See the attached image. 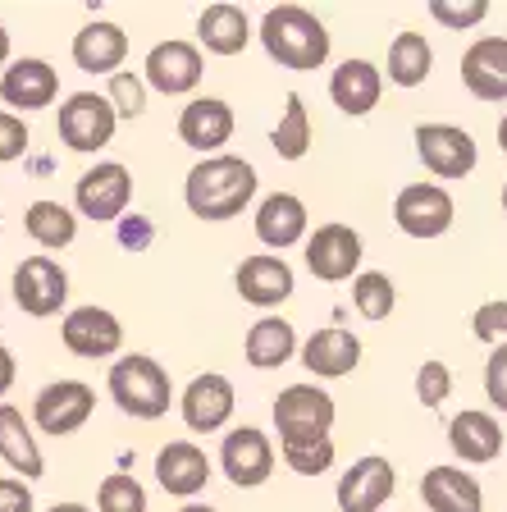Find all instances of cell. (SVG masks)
I'll use <instances>...</instances> for the list:
<instances>
[{
	"label": "cell",
	"instance_id": "24",
	"mask_svg": "<svg viewBox=\"0 0 507 512\" xmlns=\"http://www.w3.org/2000/svg\"><path fill=\"white\" fill-rule=\"evenodd\" d=\"M421 499L430 512H480L485 494H480L476 476L457 467H430L421 480Z\"/></svg>",
	"mask_w": 507,
	"mask_h": 512
},
{
	"label": "cell",
	"instance_id": "3",
	"mask_svg": "<svg viewBox=\"0 0 507 512\" xmlns=\"http://www.w3.org/2000/svg\"><path fill=\"white\" fill-rule=\"evenodd\" d=\"M110 398H115L119 412L133 416V421H156V416L169 412L174 389H169L165 366L142 357V352H133V357L110 366Z\"/></svg>",
	"mask_w": 507,
	"mask_h": 512
},
{
	"label": "cell",
	"instance_id": "27",
	"mask_svg": "<svg viewBox=\"0 0 507 512\" xmlns=\"http://www.w3.org/2000/svg\"><path fill=\"white\" fill-rule=\"evenodd\" d=\"M448 444L462 462H494L503 453V430L489 412H457L448 421Z\"/></svg>",
	"mask_w": 507,
	"mask_h": 512
},
{
	"label": "cell",
	"instance_id": "33",
	"mask_svg": "<svg viewBox=\"0 0 507 512\" xmlns=\"http://www.w3.org/2000/svg\"><path fill=\"white\" fill-rule=\"evenodd\" d=\"M270 147L279 151L284 160H302L311 147V119H307V106H302V96H288V110L279 119V128L270 133Z\"/></svg>",
	"mask_w": 507,
	"mask_h": 512
},
{
	"label": "cell",
	"instance_id": "44",
	"mask_svg": "<svg viewBox=\"0 0 507 512\" xmlns=\"http://www.w3.org/2000/svg\"><path fill=\"white\" fill-rule=\"evenodd\" d=\"M147 238H151V224H142V220H128L124 224V243L138 252V247H147Z\"/></svg>",
	"mask_w": 507,
	"mask_h": 512
},
{
	"label": "cell",
	"instance_id": "26",
	"mask_svg": "<svg viewBox=\"0 0 507 512\" xmlns=\"http://www.w3.org/2000/svg\"><path fill=\"white\" fill-rule=\"evenodd\" d=\"M124 55H128V37H124V28H115V23L96 19L74 37V64L83 69V74H110L115 78V69L124 64Z\"/></svg>",
	"mask_w": 507,
	"mask_h": 512
},
{
	"label": "cell",
	"instance_id": "47",
	"mask_svg": "<svg viewBox=\"0 0 507 512\" xmlns=\"http://www.w3.org/2000/svg\"><path fill=\"white\" fill-rule=\"evenodd\" d=\"M5 60H10V32L0 28V64H5Z\"/></svg>",
	"mask_w": 507,
	"mask_h": 512
},
{
	"label": "cell",
	"instance_id": "28",
	"mask_svg": "<svg viewBox=\"0 0 507 512\" xmlns=\"http://www.w3.org/2000/svg\"><path fill=\"white\" fill-rule=\"evenodd\" d=\"M197 37L211 55H238L252 42V23L238 5H206L197 19Z\"/></svg>",
	"mask_w": 507,
	"mask_h": 512
},
{
	"label": "cell",
	"instance_id": "20",
	"mask_svg": "<svg viewBox=\"0 0 507 512\" xmlns=\"http://www.w3.org/2000/svg\"><path fill=\"white\" fill-rule=\"evenodd\" d=\"M357 362H361V339L352 330H338V325H329V330L311 334V339L302 343V366H307L311 375H325V380L352 375Z\"/></svg>",
	"mask_w": 507,
	"mask_h": 512
},
{
	"label": "cell",
	"instance_id": "34",
	"mask_svg": "<svg viewBox=\"0 0 507 512\" xmlns=\"http://www.w3.org/2000/svg\"><path fill=\"white\" fill-rule=\"evenodd\" d=\"M284 448V462L297 476H320L334 462V439L329 435H297V439H279Z\"/></svg>",
	"mask_w": 507,
	"mask_h": 512
},
{
	"label": "cell",
	"instance_id": "39",
	"mask_svg": "<svg viewBox=\"0 0 507 512\" xmlns=\"http://www.w3.org/2000/svg\"><path fill=\"white\" fill-rule=\"evenodd\" d=\"M430 14H434L439 23H444V28H457V32H462V28H476V23L489 14V5H485V0H466V5L430 0Z\"/></svg>",
	"mask_w": 507,
	"mask_h": 512
},
{
	"label": "cell",
	"instance_id": "36",
	"mask_svg": "<svg viewBox=\"0 0 507 512\" xmlns=\"http://www.w3.org/2000/svg\"><path fill=\"white\" fill-rule=\"evenodd\" d=\"M96 508H101V512H147V490H142V485H138L133 476L115 471V476L101 480Z\"/></svg>",
	"mask_w": 507,
	"mask_h": 512
},
{
	"label": "cell",
	"instance_id": "41",
	"mask_svg": "<svg viewBox=\"0 0 507 512\" xmlns=\"http://www.w3.org/2000/svg\"><path fill=\"white\" fill-rule=\"evenodd\" d=\"M23 151H28V128H23V119L10 115V110H0V165H5V160H19Z\"/></svg>",
	"mask_w": 507,
	"mask_h": 512
},
{
	"label": "cell",
	"instance_id": "31",
	"mask_svg": "<svg viewBox=\"0 0 507 512\" xmlns=\"http://www.w3.org/2000/svg\"><path fill=\"white\" fill-rule=\"evenodd\" d=\"M430 64H434V51L425 42L421 32H398L389 46V78L398 87H416L430 78Z\"/></svg>",
	"mask_w": 507,
	"mask_h": 512
},
{
	"label": "cell",
	"instance_id": "38",
	"mask_svg": "<svg viewBox=\"0 0 507 512\" xmlns=\"http://www.w3.org/2000/svg\"><path fill=\"white\" fill-rule=\"evenodd\" d=\"M110 106H115V115L138 119L142 110H147V92H142L138 78H133V74H115V78H110Z\"/></svg>",
	"mask_w": 507,
	"mask_h": 512
},
{
	"label": "cell",
	"instance_id": "4",
	"mask_svg": "<svg viewBox=\"0 0 507 512\" xmlns=\"http://www.w3.org/2000/svg\"><path fill=\"white\" fill-rule=\"evenodd\" d=\"M96 407V394H92V384L83 380H55L46 384L42 394H37V403H32V421H37V430L42 435H74V430L87 426V416H92Z\"/></svg>",
	"mask_w": 507,
	"mask_h": 512
},
{
	"label": "cell",
	"instance_id": "8",
	"mask_svg": "<svg viewBox=\"0 0 507 512\" xmlns=\"http://www.w3.org/2000/svg\"><path fill=\"white\" fill-rule=\"evenodd\" d=\"M275 426L279 439H297V435H329L334 426V398L316 384H288L275 403Z\"/></svg>",
	"mask_w": 507,
	"mask_h": 512
},
{
	"label": "cell",
	"instance_id": "16",
	"mask_svg": "<svg viewBox=\"0 0 507 512\" xmlns=\"http://www.w3.org/2000/svg\"><path fill=\"white\" fill-rule=\"evenodd\" d=\"M183 421H188V430H197V435H211V430H220L224 421L233 416V384L224 380V375L206 371L197 375V380L183 389Z\"/></svg>",
	"mask_w": 507,
	"mask_h": 512
},
{
	"label": "cell",
	"instance_id": "12",
	"mask_svg": "<svg viewBox=\"0 0 507 512\" xmlns=\"http://www.w3.org/2000/svg\"><path fill=\"white\" fill-rule=\"evenodd\" d=\"M64 348L74 357H87V362H101V357H115L119 343H124V325L110 316L106 307H78L64 316L60 325Z\"/></svg>",
	"mask_w": 507,
	"mask_h": 512
},
{
	"label": "cell",
	"instance_id": "21",
	"mask_svg": "<svg viewBox=\"0 0 507 512\" xmlns=\"http://www.w3.org/2000/svg\"><path fill=\"white\" fill-rule=\"evenodd\" d=\"M302 234H307V206H302V197H293V192H270V197L256 206V238H261L265 247L284 252V247L302 243Z\"/></svg>",
	"mask_w": 507,
	"mask_h": 512
},
{
	"label": "cell",
	"instance_id": "1",
	"mask_svg": "<svg viewBox=\"0 0 507 512\" xmlns=\"http://www.w3.org/2000/svg\"><path fill=\"white\" fill-rule=\"evenodd\" d=\"M183 197L197 220H233L256 197V170L243 156H211L188 174Z\"/></svg>",
	"mask_w": 507,
	"mask_h": 512
},
{
	"label": "cell",
	"instance_id": "23",
	"mask_svg": "<svg viewBox=\"0 0 507 512\" xmlns=\"http://www.w3.org/2000/svg\"><path fill=\"white\" fill-rule=\"evenodd\" d=\"M238 293L252 307H279L293 293V270H288L284 256H247L238 266Z\"/></svg>",
	"mask_w": 507,
	"mask_h": 512
},
{
	"label": "cell",
	"instance_id": "19",
	"mask_svg": "<svg viewBox=\"0 0 507 512\" xmlns=\"http://www.w3.org/2000/svg\"><path fill=\"white\" fill-rule=\"evenodd\" d=\"M60 92V78L46 60H14L0 78V101L14 110H42L55 101Z\"/></svg>",
	"mask_w": 507,
	"mask_h": 512
},
{
	"label": "cell",
	"instance_id": "2",
	"mask_svg": "<svg viewBox=\"0 0 507 512\" xmlns=\"http://www.w3.org/2000/svg\"><path fill=\"white\" fill-rule=\"evenodd\" d=\"M261 46L270 60H279L284 69H320L329 60V32L302 5H275L261 19Z\"/></svg>",
	"mask_w": 507,
	"mask_h": 512
},
{
	"label": "cell",
	"instance_id": "11",
	"mask_svg": "<svg viewBox=\"0 0 507 512\" xmlns=\"http://www.w3.org/2000/svg\"><path fill=\"white\" fill-rule=\"evenodd\" d=\"M69 298V275L55 266L51 256H28L19 270H14V302H19L28 316H55Z\"/></svg>",
	"mask_w": 507,
	"mask_h": 512
},
{
	"label": "cell",
	"instance_id": "43",
	"mask_svg": "<svg viewBox=\"0 0 507 512\" xmlns=\"http://www.w3.org/2000/svg\"><path fill=\"white\" fill-rule=\"evenodd\" d=\"M0 512H32V490L23 480H0Z\"/></svg>",
	"mask_w": 507,
	"mask_h": 512
},
{
	"label": "cell",
	"instance_id": "37",
	"mask_svg": "<svg viewBox=\"0 0 507 512\" xmlns=\"http://www.w3.org/2000/svg\"><path fill=\"white\" fill-rule=\"evenodd\" d=\"M448 394H453V371H448L444 362H425L421 371H416V398H421L425 407H439Z\"/></svg>",
	"mask_w": 507,
	"mask_h": 512
},
{
	"label": "cell",
	"instance_id": "46",
	"mask_svg": "<svg viewBox=\"0 0 507 512\" xmlns=\"http://www.w3.org/2000/svg\"><path fill=\"white\" fill-rule=\"evenodd\" d=\"M46 512H92V508H83V503H55V508H46Z\"/></svg>",
	"mask_w": 507,
	"mask_h": 512
},
{
	"label": "cell",
	"instance_id": "29",
	"mask_svg": "<svg viewBox=\"0 0 507 512\" xmlns=\"http://www.w3.org/2000/svg\"><path fill=\"white\" fill-rule=\"evenodd\" d=\"M0 458H5V467L19 471L23 480L32 476H42V448H37V439H32L28 421H23L19 407L10 403H0Z\"/></svg>",
	"mask_w": 507,
	"mask_h": 512
},
{
	"label": "cell",
	"instance_id": "40",
	"mask_svg": "<svg viewBox=\"0 0 507 512\" xmlns=\"http://www.w3.org/2000/svg\"><path fill=\"white\" fill-rule=\"evenodd\" d=\"M485 394L498 412H507V343H494L485 362Z\"/></svg>",
	"mask_w": 507,
	"mask_h": 512
},
{
	"label": "cell",
	"instance_id": "50",
	"mask_svg": "<svg viewBox=\"0 0 507 512\" xmlns=\"http://www.w3.org/2000/svg\"><path fill=\"white\" fill-rule=\"evenodd\" d=\"M503 211H507V183H503Z\"/></svg>",
	"mask_w": 507,
	"mask_h": 512
},
{
	"label": "cell",
	"instance_id": "15",
	"mask_svg": "<svg viewBox=\"0 0 507 512\" xmlns=\"http://www.w3.org/2000/svg\"><path fill=\"white\" fill-rule=\"evenodd\" d=\"M201 51L192 42H160L147 55V83L165 96H183L201 83Z\"/></svg>",
	"mask_w": 507,
	"mask_h": 512
},
{
	"label": "cell",
	"instance_id": "22",
	"mask_svg": "<svg viewBox=\"0 0 507 512\" xmlns=\"http://www.w3.org/2000/svg\"><path fill=\"white\" fill-rule=\"evenodd\" d=\"M380 92H384V78L380 69L370 60H343L329 78V96L343 115H370L380 106Z\"/></svg>",
	"mask_w": 507,
	"mask_h": 512
},
{
	"label": "cell",
	"instance_id": "45",
	"mask_svg": "<svg viewBox=\"0 0 507 512\" xmlns=\"http://www.w3.org/2000/svg\"><path fill=\"white\" fill-rule=\"evenodd\" d=\"M10 384H14V357L10 348H0V398L10 394Z\"/></svg>",
	"mask_w": 507,
	"mask_h": 512
},
{
	"label": "cell",
	"instance_id": "30",
	"mask_svg": "<svg viewBox=\"0 0 507 512\" xmlns=\"http://www.w3.org/2000/svg\"><path fill=\"white\" fill-rule=\"evenodd\" d=\"M293 352H297V334L284 316H265L247 330V362H252L256 371H275Z\"/></svg>",
	"mask_w": 507,
	"mask_h": 512
},
{
	"label": "cell",
	"instance_id": "9",
	"mask_svg": "<svg viewBox=\"0 0 507 512\" xmlns=\"http://www.w3.org/2000/svg\"><path fill=\"white\" fill-rule=\"evenodd\" d=\"M220 467L238 490H256V485H265L270 471H275V448H270V439L256 426H238L233 435H224Z\"/></svg>",
	"mask_w": 507,
	"mask_h": 512
},
{
	"label": "cell",
	"instance_id": "6",
	"mask_svg": "<svg viewBox=\"0 0 507 512\" xmlns=\"http://www.w3.org/2000/svg\"><path fill=\"white\" fill-rule=\"evenodd\" d=\"M416 156L439 179H466L476 170V138L457 124H421L416 128Z\"/></svg>",
	"mask_w": 507,
	"mask_h": 512
},
{
	"label": "cell",
	"instance_id": "49",
	"mask_svg": "<svg viewBox=\"0 0 507 512\" xmlns=\"http://www.w3.org/2000/svg\"><path fill=\"white\" fill-rule=\"evenodd\" d=\"M179 512H215V508H206V503H188V508H179Z\"/></svg>",
	"mask_w": 507,
	"mask_h": 512
},
{
	"label": "cell",
	"instance_id": "10",
	"mask_svg": "<svg viewBox=\"0 0 507 512\" xmlns=\"http://www.w3.org/2000/svg\"><path fill=\"white\" fill-rule=\"evenodd\" d=\"M361 234L348 229V224H320L307 243V266L316 279L325 284H338V279H352L361 266Z\"/></svg>",
	"mask_w": 507,
	"mask_h": 512
},
{
	"label": "cell",
	"instance_id": "18",
	"mask_svg": "<svg viewBox=\"0 0 507 512\" xmlns=\"http://www.w3.org/2000/svg\"><path fill=\"white\" fill-rule=\"evenodd\" d=\"M462 83L480 101H507V37H480L462 55Z\"/></svg>",
	"mask_w": 507,
	"mask_h": 512
},
{
	"label": "cell",
	"instance_id": "35",
	"mask_svg": "<svg viewBox=\"0 0 507 512\" xmlns=\"http://www.w3.org/2000/svg\"><path fill=\"white\" fill-rule=\"evenodd\" d=\"M352 302H357V311L366 320H384L393 311V302H398V293H393V279L380 275V270H366V275L352 279Z\"/></svg>",
	"mask_w": 507,
	"mask_h": 512
},
{
	"label": "cell",
	"instance_id": "5",
	"mask_svg": "<svg viewBox=\"0 0 507 512\" xmlns=\"http://www.w3.org/2000/svg\"><path fill=\"white\" fill-rule=\"evenodd\" d=\"M115 124H119V115L110 106V96L74 92L60 106V138L74 151H101L115 138Z\"/></svg>",
	"mask_w": 507,
	"mask_h": 512
},
{
	"label": "cell",
	"instance_id": "42",
	"mask_svg": "<svg viewBox=\"0 0 507 512\" xmlns=\"http://www.w3.org/2000/svg\"><path fill=\"white\" fill-rule=\"evenodd\" d=\"M471 330H476V339L494 343L498 334H507V302H485V307L471 316Z\"/></svg>",
	"mask_w": 507,
	"mask_h": 512
},
{
	"label": "cell",
	"instance_id": "7",
	"mask_svg": "<svg viewBox=\"0 0 507 512\" xmlns=\"http://www.w3.org/2000/svg\"><path fill=\"white\" fill-rule=\"evenodd\" d=\"M393 220L407 238H439L453 229V197L439 183H412L398 192Z\"/></svg>",
	"mask_w": 507,
	"mask_h": 512
},
{
	"label": "cell",
	"instance_id": "48",
	"mask_svg": "<svg viewBox=\"0 0 507 512\" xmlns=\"http://www.w3.org/2000/svg\"><path fill=\"white\" fill-rule=\"evenodd\" d=\"M498 147L507 151V115H503V124H498Z\"/></svg>",
	"mask_w": 507,
	"mask_h": 512
},
{
	"label": "cell",
	"instance_id": "14",
	"mask_svg": "<svg viewBox=\"0 0 507 512\" xmlns=\"http://www.w3.org/2000/svg\"><path fill=\"white\" fill-rule=\"evenodd\" d=\"M393 485H398V471H393L389 458H361L338 480V508L343 512H380L384 503H389Z\"/></svg>",
	"mask_w": 507,
	"mask_h": 512
},
{
	"label": "cell",
	"instance_id": "13",
	"mask_svg": "<svg viewBox=\"0 0 507 512\" xmlns=\"http://www.w3.org/2000/svg\"><path fill=\"white\" fill-rule=\"evenodd\" d=\"M78 211L87 220H119L128 211V197H133V179H128L124 165L106 160V165H92V170L78 179Z\"/></svg>",
	"mask_w": 507,
	"mask_h": 512
},
{
	"label": "cell",
	"instance_id": "17",
	"mask_svg": "<svg viewBox=\"0 0 507 512\" xmlns=\"http://www.w3.org/2000/svg\"><path fill=\"white\" fill-rule=\"evenodd\" d=\"M156 480L165 485V494H179V499H192L197 490H206L211 480V458L201 453L188 439H174L156 453Z\"/></svg>",
	"mask_w": 507,
	"mask_h": 512
},
{
	"label": "cell",
	"instance_id": "32",
	"mask_svg": "<svg viewBox=\"0 0 507 512\" xmlns=\"http://www.w3.org/2000/svg\"><path fill=\"white\" fill-rule=\"evenodd\" d=\"M23 224H28V238L37 247H69L74 243V234H78V220H74V211H64L60 202H32L28 206V215H23Z\"/></svg>",
	"mask_w": 507,
	"mask_h": 512
},
{
	"label": "cell",
	"instance_id": "25",
	"mask_svg": "<svg viewBox=\"0 0 507 512\" xmlns=\"http://www.w3.org/2000/svg\"><path fill=\"white\" fill-rule=\"evenodd\" d=\"M179 138L192 151H220L233 138V110L224 101H215V96H197L179 115Z\"/></svg>",
	"mask_w": 507,
	"mask_h": 512
}]
</instances>
